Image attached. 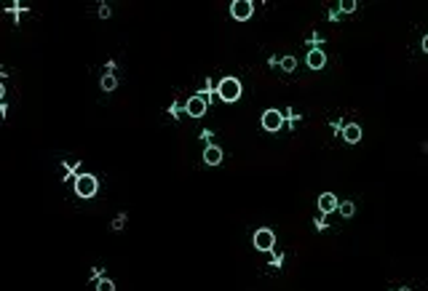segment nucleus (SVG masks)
<instances>
[{
	"instance_id": "nucleus-10",
	"label": "nucleus",
	"mask_w": 428,
	"mask_h": 291,
	"mask_svg": "<svg viewBox=\"0 0 428 291\" xmlns=\"http://www.w3.org/2000/svg\"><path fill=\"white\" fill-rule=\"evenodd\" d=\"M343 139H345L348 144H356V142L361 139V126H359V123H348V126L343 128Z\"/></svg>"
},
{
	"instance_id": "nucleus-22",
	"label": "nucleus",
	"mask_w": 428,
	"mask_h": 291,
	"mask_svg": "<svg viewBox=\"0 0 428 291\" xmlns=\"http://www.w3.org/2000/svg\"><path fill=\"white\" fill-rule=\"evenodd\" d=\"M423 51H425V54H428V35L423 37Z\"/></svg>"
},
{
	"instance_id": "nucleus-16",
	"label": "nucleus",
	"mask_w": 428,
	"mask_h": 291,
	"mask_svg": "<svg viewBox=\"0 0 428 291\" xmlns=\"http://www.w3.org/2000/svg\"><path fill=\"white\" fill-rule=\"evenodd\" d=\"M97 291H115V286H113V281H99Z\"/></svg>"
},
{
	"instance_id": "nucleus-23",
	"label": "nucleus",
	"mask_w": 428,
	"mask_h": 291,
	"mask_svg": "<svg viewBox=\"0 0 428 291\" xmlns=\"http://www.w3.org/2000/svg\"><path fill=\"white\" fill-rule=\"evenodd\" d=\"M423 152H428V142H423Z\"/></svg>"
},
{
	"instance_id": "nucleus-8",
	"label": "nucleus",
	"mask_w": 428,
	"mask_h": 291,
	"mask_svg": "<svg viewBox=\"0 0 428 291\" xmlns=\"http://www.w3.org/2000/svg\"><path fill=\"white\" fill-rule=\"evenodd\" d=\"M324 64H327V54L321 48H311V51H308V67H311V70H321Z\"/></svg>"
},
{
	"instance_id": "nucleus-7",
	"label": "nucleus",
	"mask_w": 428,
	"mask_h": 291,
	"mask_svg": "<svg viewBox=\"0 0 428 291\" xmlns=\"http://www.w3.org/2000/svg\"><path fill=\"white\" fill-rule=\"evenodd\" d=\"M318 208H321V214H332V211H337L340 208V203H337V198H334L332 192H321L318 195Z\"/></svg>"
},
{
	"instance_id": "nucleus-14",
	"label": "nucleus",
	"mask_w": 428,
	"mask_h": 291,
	"mask_svg": "<svg viewBox=\"0 0 428 291\" xmlns=\"http://www.w3.org/2000/svg\"><path fill=\"white\" fill-rule=\"evenodd\" d=\"M356 0H345V3H340V11H343V14H353V11H356Z\"/></svg>"
},
{
	"instance_id": "nucleus-18",
	"label": "nucleus",
	"mask_w": 428,
	"mask_h": 291,
	"mask_svg": "<svg viewBox=\"0 0 428 291\" xmlns=\"http://www.w3.org/2000/svg\"><path fill=\"white\" fill-rule=\"evenodd\" d=\"M110 14H113L110 6H99V16H102V19H110Z\"/></svg>"
},
{
	"instance_id": "nucleus-6",
	"label": "nucleus",
	"mask_w": 428,
	"mask_h": 291,
	"mask_svg": "<svg viewBox=\"0 0 428 291\" xmlns=\"http://www.w3.org/2000/svg\"><path fill=\"white\" fill-rule=\"evenodd\" d=\"M206 107H209V104H206V99L201 96V94H193L190 99L185 102V112L190 115V118H201V115L206 112Z\"/></svg>"
},
{
	"instance_id": "nucleus-4",
	"label": "nucleus",
	"mask_w": 428,
	"mask_h": 291,
	"mask_svg": "<svg viewBox=\"0 0 428 291\" xmlns=\"http://www.w3.org/2000/svg\"><path fill=\"white\" fill-rule=\"evenodd\" d=\"M230 14H233L236 22H246L254 14V3H252V0H233V3H230Z\"/></svg>"
},
{
	"instance_id": "nucleus-24",
	"label": "nucleus",
	"mask_w": 428,
	"mask_h": 291,
	"mask_svg": "<svg viewBox=\"0 0 428 291\" xmlns=\"http://www.w3.org/2000/svg\"><path fill=\"white\" fill-rule=\"evenodd\" d=\"M401 291H407V288H401Z\"/></svg>"
},
{
	"instance_id": "nucleus-11",
	"label": "nucleus",
	"mask_w": 428,
	"mask_h": 291,
	"mask_svg": "<svg viewBox=\"0 0 428 291\" xmlns=\"http://www.w3.org/2000/svg\"><path fill=\"white\" fill-rule=\"evenodd\" d=\"M115 86H118V77L113 72H104L102 75V91L104 94H110V91H115Z\"/></svg>"
},
{
	"instance_id": "nucleus-9",
	"label": "nucleus",
	"mask_w": 428,
	"mask_h": 291,
	"mask_svg": "<svg viewBox=\"0 0 428 291\" xmlns=\"http://www.w3.org/2000/svg\"><path fill=\"white\" fill-rule=\"evenodd\" d=\"M204 163H209V166H220L222 163V150L217 147V144H209V147L204 150Z\"/></svg>"
},
{
	"instance_id": "nucleus-12",
	"label": "nucleus",
	"mask_w": 428,
	"mask_h": 291,
	"mask_svg": "<svg viewBox=\"0 0 428 291\" xmlns=\"http://www.w3.org/2000/svg\"><path fill=\"white\" fill-rule=\"evenodd\" d=\"M337 211H340V217H343V219H351V217L356 214V206H353V201H343Z\"/></svg>"
},
{
	"instance_id": "nucleus-1",
	"label": "nucleus",
	"mask_w": 428,
	"mask_h": 291,
	"mask_svg": "<svg viewBox=\"0 0 428 291\" xmlns=\"http://www.w3.org/2000/svg\"><path fill=\"white\" fill-rule=\"evenodd\" d=\"M217 96L222 102H238L241 99V81L233 77V75L222 77V81L217 83Z\"/></svg>"
},
{
	"instance_id": "nucleus-21",
	"label": "nucleus",
	"mask_w": 428,
	"mask_h": 291,
	"mask_svg": "<svg viewBox=\"0 0 428 291\" xmlns=\"http://www.w3.org/2000/svg\"><path fill=\"white\" fill-rule=\"evenodd\" d=\"M201 139H204L206 147H209V144H211V131H201Z\"/></svg>"
},
{
	"instance_id": "nucleus-2",
	"label": "nucleus",
	"mask_w": 428,
	"mask_h": 291,
	"mask_svg": "<svg viewBox=\"0 0 428 291\" xmlns=\"http://www.w3.org/2000/svg\"><path fill=\"white\" fill-rule=\"evenodd\" d=\"M97 187H99V184H97V177H91V174H83V177L75 179V192H78V198H86V201H88V198L97 195Z\"/></svg>"
},
{
	"instance_id": "nucleus-5",
	"label": "nucleus",
	"mask_w": 428,
	"mask_h": 291,
	"mask_svg": "<svg viewBox=\"0 0 428 291\" xmlns=\"http://www.w3.org/2000/svg\"><path fill=\"white\" fill-rule=\"evenodd\" d=\"M262 128L271 131V134L281 131V128H284V112H278V110H265V112H262Z\"/></svg>"
},
{
	"instance_id": "nucleus-3",
	"label": "nucleus",
	"mask_w": 428,
	"mask_h": 291,
	"mask_svg": "<svg viewBox=\"0 0 428 291\" xmlns=\"http://www.w3.org/2000/svg\"><path fill=\"white\" fill-rule=\"evenodd\" d=\"M254 246H257V251H276V232L273 230H257L254 232Z\"/></svg>"
},
{
	"instance_id": "nucleus-20",
	"label": "nucleus",
	"mask_w": 428,
	"mask_h": 291,
	"mask_svg": "<svg viewBox=\"0 0 428 291\" xmlns=\"http://www.w3.org/2000/svg\"><path fill=\"white\" fill-rule=\"evenodd\" d=\"M316 227H318V230H324V227H327V217H324V214L316 219Z\"/></svg>"
},
{
	"instance_id": "nucleus-17",
	"label": "nucleus",
	"mask_w": 428,
	"mask_h": 291,
	"mask_svg": "<svg viewBox=\"0 0 428 291\" xmlns=\"http://www.w3.org/2000/svg\"><path fill=\"white\" fill-rule=\"evenodd\" d=\"M281 259H284V257H281V251H278V254H276V251H271V264H273V267H278Z\"/></svg>"
},
{
	"instance_id": "nucleus-19",
	"label": "nucleus",
	"mask_w": 428,
	"mask_h": 291,
	"mask_svg": "<svg viewBox=\"0 0 428 291\" xmlns=\"http://www.w3.org/2000/svg\"><path fill=\"white\" fill-rule=\"evenodd\" d=\"M180 110H185V104H180V102H174L171 107H169V112H171L174 118H177V112H180Z\"/></svg>"
},
{
	"instance_id": "nucleus-15",
	"label": "nucleus",
	"mask_w": 428,
	"mask_h": 291,
	"mask_svg": "<svg viewBox=\"0 0 428 291\" xmlns=\"http://www.w3.org/2000/svg\"><path fill=\"white\" fill-rule=\"evenodd\" d=\"M123 224H126V214H118L113 219V230H123Z\"/></svg>"
},
{
	"instance_id": "nucleus-13",
	"label": "nucleus",
	"mask_w": 428,
	"mask_h": 291,
	"mask_svg": "<svg viewBox=\"0 0 428 291\" xmlns=\"http://www.w3.org/2000/svg\"><path fill=\"white\" fill-rule=\"evenodd\" d=\"M278 67L284 70V72H294V67H297V59H294V56H284V59L278 62Z\"/></svg>"
}]
</instances>
